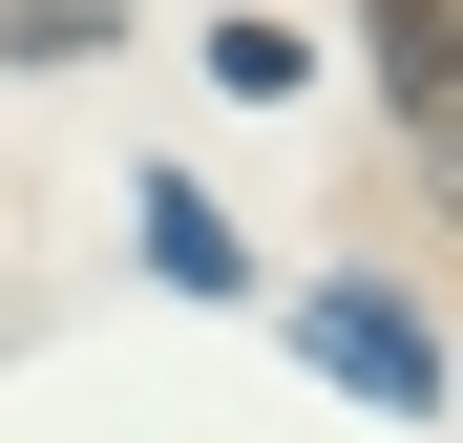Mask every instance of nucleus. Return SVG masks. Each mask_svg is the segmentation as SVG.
I'll list each match as a JSON object with an SVG mask.
<instances>
[{"mask_svg":"<svg viewBox=\"0 0 463 443\" xmlns=\"http://www.w3.org/2000/svg\"><path fill=\"white\" fill-rule=\"evenodd\" d=\"M127 211H147V274H169V295H253V254H232V211H211L190 169H147Z\"/></svg>","mask_w":463,"mask_h":443,"instance_id":"7ed1b4c3","label":"nucleus"},{"mask_svg":"<svg viewBox=\"0 0 463 443\" xmlns=\"http://www.w3.org/2000/svg\"><path fill=\"white\" fill-rule=\"evenodd\" d=\"M401 169H421V190H442V211H463V85H442V106H421V127H401Z\"/></svg>","mask_w":463,"mask_h":443,"instance_id":"423d86ee","label":"nucleus"},{"mask_svg":"<svg viewBox=\"0 0 463 443\" xmlns=\"http://www.w3.org/2000/svg\"><path fill=\"white\" fill-rule=\"evenodd\" d=\"M274 338H295V359H337V380H358L379 422H442V338H421V317H401L379 274H317V295H295Z\"/></svg>","mask_w":463,"mask_h":443,"instance_id":"f257e3e1","label":"nucleus"},{"mask_svg":"<svg viewBox=\"0 0 463 443\" xmlns=\"http://www.w3.org/2000/svg\"><path fill=\"white\" fill-rule=\"evenodd\" d=\"M358 63H379V106L421 127V106L463 85V0H358Z\"/></svg>","mask_w":463,"mask_h":443,"instance_id":"f03ea898","label":"nucleus"},{"mask_svg":"<svg viewBox=\"0 0 463 443\" xmlns=\"http://www.w3.org/2000/svg\"><path fill=\"white\" fill-rule=\"evenodd\" d=\"M211 85H232V106H274V85H317V43H295V22H211Z\"/></svg>","mask_w":463,"mask_h":443,"instance_id":"20e7f679","label":"nucleus"},{"mask_svg":"<svg viewBox=\"0 0 463 443\" xmlns=\"http://www.w3.org/2000/svg\"><path fill=\"white\" fill-rule=\"evenodd\" d=\"M85 43H127L106 0H0V63H85Z\"/></svg>","mask_w":463,"mask_h":443,"instance_id":"39448f33","label":"nucleus"}]
</instances>
